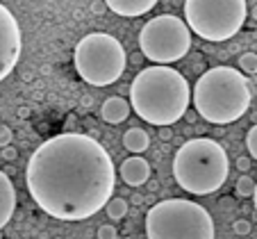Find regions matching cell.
I'll return each instance as SVG.
<instances>
[{
    "label": "cell",
    "instance_id": "cell-9",
    "mask_svg": "<svg viewBox=\"0 0 257 239\" xmlns=\"http://www.w3.org/2000/svg\"><path fill=\"white\" fill-rule=\"evenodd\" d=\"M21 28L14 14L0 3V82L14 71L21 57Z\"/></svg>",
    "mask_w": 257,
    "mask_h": 239
},
{
    "label": "cell",
    "instance_id": "cell-16",
    "mask_svg": "<svg viewBox=\"0 0 257 239\" xmlns=\"http://www.w3.org/2000/svg\"><path fill=\"white\" fill-rule=\"evenodd\" d=\"M255 187H257V182L246 173V176H241L237 180L234 191H237V196H241V198H250V196H255Z\"/></svg>",
    "mask_w": 257,
    "mask_h": 239
},
{
    "label": "cell",
    "instance_id": "cell-26",
    "mask_svg": "<svg viewBox=\"0 0 257 239\" xmlns=\"http://www.w3.org/2000/svg\"><path fill=\"white\" fill-rule=\"evenodd\" d=\"M132 200H135V203H141V200H144V196H139V194H135V196H132Z\"/></svg>",
    "mask_w": 257,
    "mask_h": 239
},
{
    "label": "cell",
    "instance_id": "cell-28",
    "mask_svg": "<svg viewBox=\"0 0 257 239\" xmlns=\"http://www.w3.org/2000/svg\"><path fill=\"white\" fill-rule=\"evenodd\" d=\"M252 198H255V210H257V187H255V196Z\"/></svg>",
    "mask_w": 257,
    "mask_h": 239
},
{
    "label": "cell",
    "instance_id": "cell-4",
    "mask_svg": "<svg viewBox=\"0 0 257 239\" xmlns=\"http://www.w3.org/2000/svg\"><path fill=\"white\" fill-rule=\"evenodd\" d=\"M230 173L228 153L212 137H196L175 151L173 178L185 191L207 196L223 187Z\"/></svg>",
    "mask_w": 257,
    "mask_h": 239
},
{
    "label": "cell",
    "instance_id": "cell-21",
    "mask_svg": "<svg viewBox=\"0 0 257 239\" xmlns=\"http://www.w3.org/2000/svg\"><path fill=\"white\" fill-rule=\"evenodd\" d=\"M12 130H10V126H0V148H7L12 144Z\"/></svg>",
    "mask_w": 257,
    "mask_h": 239
},
{
    "label": "cell",
    "instance_id": "cell-3",
    "mask_svg": "<svg viewBox=\"0 0 257 239\" xmlns=\"http://www.w3.org/2000/svg\"><path fill=\"white\" fill-rule=\"evenodd\" d=\"M191 98L200 118L214 126H228L248 112L250 87L241 71L232 66H214L198 78Z\"/></svg>",
    "mask_w": 257,
    "mask_h": 239
},
{
    "label": "cell",
    "instance_id": "cell-27",
    "mask_svg": "<svg viewBox=\"0 0 257 239\" xmlns=\"http://www.w3.org/2000/svg\"><path fill=\"white\" fill-rule=\"evenodd\" d=\"M252 16H255V21H257V5L252 7Z\"/></svg>",
    "mask_w": 257,
    "mask_h": 239
},
{
    "label": "cell",
    "instance_id": "cell-2",
    "mask_svg": "<svg viewBox=\"0 0 257 239\" xmlns=\"http://www.w3.org/2000/svg\"><path fill=\"white\" fill-rule=\"evenodd\" d=\"M191 87L180 71L171 66H148L139 71L130 87V105L141 121L169 128L185 116Z\"/></svg>",
    "mask_w": 257,
    "mask_h": 239
},
{
    "label": "cell",
    "instance_id": "cell-24",
    "mask_svg": "<svg viewBox=\"0 0 257 239\" xmlns=\"http://www.w3.org/2000/svg\"><path fill=\"white\" fill-rule=\"evenodd\" d=\"M105 10H107L105 3H100V0H98V3H93V12H96V14H102Z\"/></svg>",
    "mask_w": 257,
    "mask_h": 239
},
{
    "label": "cell",
    "instance_id": "cell-14",
    "mask_svg": "<svg viewBox=\"0 0 257 239\" xmlns=\"http://www.w3.org/2000/svg\"><path fill=\"white\" fill-rule=\"evenodd\" d=\"M123 146H125L130 153L139 155V153L148 151V146H151V137H148V132H146L144 128H130V130L123 135Z\"/></svg>",
    "mask_w": 257,
    "mask_h": 239
},
{
    "label": "cell",
    "instance_id": "cell-20",
    "mask_svg": "<svg viewBox=\"0 0 257 239\" xmlns=\"http://www.w3.org/2000/svg\"><path fill=\"white\" fill-rule=\"evenodd\" d=\"M116 237H118V232L112 223H105L98 228V239H116Z\"/></svg>",
    "mask_w": 257,
    "mask_h": 239
},
{
    "label": "cell",
    "instance_id": "cell-22",
    "mask_svg": "<svg viewBox=\"0 0 257 239\" xmlns=\"http://www.w3.org/2000/svg\"><path fill=\"white\" fill-rule=\"evenodd\" d=\"M250 166H252L250 157H239V160H237V169H239V171H241L243 176H246L248 171H250Z\"/></svg>",
    "mask_w": 257,
    "mask_h": 239
},
{
    "label": "cell",
    "instance_id": "cell-25",
    "mask_svg": "<svg viewBox=\"0 0 257 239\" xmlns=\"http://www.w3.org/2000/svg\"><path fill=\"white\" fill-rule=\"evenodd\" d=\"M160 137H162V139H171V137H173V132H171V128H160Z\"/></svg>",
    "mask_w": 257,
    "mask_h": 239
},
{
    "label": "cell",
    "instance_id": "cell-8",
    "mask_svg": "<svg viewBox=\"0 0 257 239\" xmlns=\"http://www.w3.org/2000/svg\"><path fill=\"white\" fill-rule=\"evenodd\" d=\"M141 55L151 62L166 66L182 59L191 48V30L187 21L173 14H162L151 19L139 32Z\"/></svg>",
    "mask_w": 257,
    "mask_h": 239
},
{
    "label": "cell",
    "instance_id": "cell-6",
    "mask_svg": "<svg viewBox=\"0 0 257 239\" xmlns=\"http://www.w3.org/2000/svg\"><path fill=\"white\" fill-rule=\"evenodd\" d=\"M73 64L87 84L107 87L123 75L127 53L116 37L105 32H91L78 41L73 53Z\"/></svg>",
    "mask_w": 257,
    "mask_h": 239
},
{
    "label": "cell",
    "instance_id": "cell-11",
    "mask_svg": "<svg viewBox=\"0 0 257 239\" xmlns=\"http://www.w3.org/2000/svg\"><path fill=\"white\" fill-rule=\"evenodd\" d=\"M102 3L114 14L125 16V19H137V16H144L146 12H151L160 0H102Z\"/></svg>",
    "mask_w": 257,
    "mask_h": 239
},
{
    "label": "cell",
    "instance_id": "cell-7",
    "mask_svg": "<svg viewBox=\"0 0 257 239\" xmlns=\"http://www.w3.org/2000/svg\"><path fill=\"white\" fill-rule=\"evenodd\" d=\"M246 0H185L191 32L205 41H228L246 21Z\"/></svg>",
    "mask_w": 257,
    "mask_h": 239
},
{
    "label": "cell",
    "instance_id": "cell-17",
    "mask_svg": "<svg viewBox=\"0 0 257 239\" xmlns=\"http://www.w3.org/2000/svg\"><path fill=\"white\" fill-rule=\"evenodd\" d=\"M239 71L246 75H257V55L255 53H243L239 57Z\"/></svg>",
    "mask_w": 257,
    "mask_h": 239
},
{
    "label": "cell",
    "instance_id": "cell-1",
    "mask_svg": "<svg viewBox=\"0 0 257 239\" xmlns=\"http://www.w3.org/2000/svg\"><path fill=\"white\" fill-rule=\"evenodd\" d=\"M32 200L59 221H84L112 200L116 171L109 153L89 135L64 132L32 153L25 169Z\"/></svg>",
    "mask_w": 257,
    "mask_h": 239
},
{
    "label": "cell",
    "instance_id": "cell-23",
    "mask_svg": "<svg viewBox=\"0 0 257 239\" xmlns=\"http://www.w3.org/2000/svg\"><path fill=\"white\" fill-rule=\"evenodd\" d=\"M16 157H19V151H16L14 146H7V148H3V160H7V162H14Z\"/></svg>",
    "mask_w": 257,
    "mask_h": 239
},
{
    "label": "cell",
    "instance_id": "cell-12",
    "mask_svg": "<svg viewBox=\"0 0 257 239\" xmlns=\"http://www.w3.org/2000/svg\"><path fill=\"white\" fill-rule=\"evenodd\" d=\"M16 210V189L12 185L10 176L5 171H0V230L10 223Z\"/></svg>",
    "mask_w": 257,
    "mask_h": 239
},
{
    "label": "cell",
    "instance_id": "cell-10",
    "mask_svg": "<svg viewBox=\"0 0 257 239\" xmlns=\"http://www.w3.org/2000/svg\"><path fill=\"white\" fill-rule=\"evenodd\" d=\"M118 173H121V180L125 182V185L141 187V185H146V182L151 180L153 171H151V164H148L144 157L132 155V157H127V160L121 164Z\"/></svg>",
    "mask_w": 257,
    "mask_h": 239
},
{
    "label": "cell",
    "instance_id": "cell-19",
    "mask_svg": "<svg viewBox=\"0 0 257 239\" xmlns=\"http://www.w3.org/2000/svg\"><path fill=\"white\" fill-rule=\"evenodd\" d=\"M250 230H252V225H250V221H246V219H237L232 223V232L237 234V237H246V234H250Z\"/></svg>",
    "mask_w": 257,
    "mask_h": 239
},
{
    "label": "cell",
    "instance_id": "cell-5",
    "mask_svg": "<svg viewBox=\"0 0 257 239\" xmlns=\"http://www.w3.org/2000/svg\"><path fill=\"white\" fill-rule=\"evenodd\" d=\"M146 234L148 239H214V221L203 205L169 198L148 210Z\"/></svg>",
    "mask_w": 257,
    "mask_h": 239
},
{
    "label": "cell",
    "instance_id": "cell-13",
    "mask_svg": "<svg viewBox=\"0 0 257 239\" xmlns=\"http://www.w3.org/2000/svg\"><path fill=\"white\" fill-rule=\"evenodd\" d=\"M130 109H132V105L125 100V98L109 96L105 102H102L100 116H102V121L109 123V126H118V123L127 121V116H130Z\"/></svg>",
    "mask_w": 257,
    "mask_h": 239
},
{
    "label": "cell",
    "instance_id": "cell-18",
    "mask_svg": "<svg viewBox=\"0 0 257 239\" xmlns=\"http://www.w3.org/2000/svg\"><path fill=\"white\" fill-rule=\"evenodd\" d=\"M246 148L250 153V157L257 162V126H252L246 135Z\"/></svg>",
    "mask_w": 257,
    "mask_h": 239
},
{
    "label": "cell",
    "instance_id": "cell-15",
    "mask_svg": "<svg viewBox=\"0 0 257 239\" xmlns=\"http://www.w3.org/2000/svg\"><path fill=\"white\" fill-rule=\"evenodd\" d=\"M127 210H130V205H127V200H125V198H112L109 203H107V207H105L107 216H109L112 221H121V219H125Z\"/></svg>",
    "mask_w": 257,
    "mask_h": 239
}]
</instances>
